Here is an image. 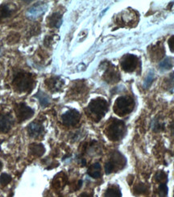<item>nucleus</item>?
<instances>
[{"mask_svg":"<svg viewBox=\"0 0 174 197\" xmlns=\"http://www.w3.org/2000/svg\"><path fill=\"white\" fill-rule=\"evenodd\" d=\"M13 85L19 92H30L34 87V79L31 74L18 73L14 78Z\"/></svg>","mask_w":174,"mask_h":197,"instance_id":"obj_1","label":"nucleus"},{"mask_svg":"<svg viewBox=\"0 0 174 197\" xmlns=\"http://www.w3.org/2000/svg\"><path fill=\"white\" fill-rule=\"evenodd\" d=\"M88 109L91 114L94 116L97 121L102 119L105 116L106 112L108 110V104L106 99L102 98H97L93 99L88 105Z\"/></svg>","mask_w":174,"mask_h":197,"instance_id":"obj_2","label":"nucleus"},{"mask_svg":"<svg viewBox=\"0 0 174 197\" xmlns=\"http://www.w3.org/2000/svg\"><path fill=\"white\" fill-rule=\"evenodd\" d=\"M134 107V101L128 96H121L116 99L114 111L119 116H125L132 112Z\"/></svg>","mask_w":174,"mask_h":197,"instance_id":"obj_3","label":"nucleus"},{"mask_svg":"<svg viewBox=\"0 0 174 197\" xmlns=\"http://www.w3.org/2000/svg\"><path fill=\"white\" fill-rule=\"evenodd\" d=\"M125 130V125L123 121L114 120V121L109 125L106 135L111 141H119L123 137Z\"/></svg>","mask_w":174,"mask_h":197,"instance_id":"obj_4","label":"nucleus"},{"mask_svg":"<svg viewBox=\"0 0 174 197\" xmlns=\"http://www.w3.org/2000/svg\"><path fill=\"white\" fill-rule=\"evenodd\" d=\"M15 112H16L19 122H23V121L28 120L34 115L33 110L31 107L27 106L24 103L16 104V107H15Z\"/></svg>","mask_w":174,"mask_h":197,"instance_id":"obj_5","label":"nucleus"},{"mask_svg":"<svg viewBox=\"0 0 174 197\" xmlns=\"http://www.w3.org/2000/svg\"><path fill=\"white\" fill-rule=\"evenodd\" d=\"M62 122L64 125H68V126H74L76 125L79 122L81 115L79 112H77L75 109L69 110L68 112H65L62 115Z\"/></svg>","mask_w":174,"mask_h":197,"instance_id":"obj_6","label":"nucleus"},{"mask_svg":"<svg viewBox=\"0 0 174 197\" xmlns=\"http://www.w3.org/2000/svg\"><path fill=\"white\" fill-rule=\"evenodd\" d=\"M138 58L133 54H128L123 58L121 61V66L126 72H133L137 67Z\"/></svg>","mask_w":174,"mask_h":197,"instance_id":"obj_7","label":"nucleus"},{"mask_svg":"<svg viewBox=\"0 0 174 197\" xmlns=\"http://www.w3.org/2000/svg\"><path fill=\"white\" fill-rule=\"evenodd\" d=\"M14 124L13 118L11 114L0 115V132L7 133L11 130Z\"/></svg>","mask_w":174,"mask_h":197,"instance_id":"obj_8","label":"nucleus"},{"mask_svg":"<svg viewBox=\"0 0 174 197\" xmlns=\"http://www.w3.org/2000/svg\"><path fill=\"white\" fill-rule=\"evenodd\" d=\"M29 136L32 137H37L44 133V127L39 122H32L28 127Z\"/></svg>","mask_w":174,"mask_h":197,"instance_id":"obj_9","label":"nucleus"},{"mask_svg":"<svg viewBox=\"0 0 174 197\" xmlns=\"http://www.w3.org/2000/svg\"><path fill=\"white\" fill-rule=\"evenodd\" d=\"M62 80L60 79V78H51L49 79H47L45 81V84L47 85L49 90L53 91H57L62 87Z\"/></svg>","mask_w":174,"mask_h":197,"instance_id":"obj_10","label":"nucleus"},{"mask_svg":"<svg viewBox=\"0 0 174 197\" xmlns=\"http://www.w3.org/2000/svg\"><path fill=\"white\" fill-rule=\"evenodd\" d=\"M104 78H105L106 81L107 83H116L118 82L119 79H120V76H119V72L115 69V68H109L107 69V71L105 73V75H104Z\"/></svg>","mask_w":174,"mask_h":197,"instance_id":"obj_11","label":"nucleus"},{"mask_svg":"<svg viewBox=\"0 0 174 197\" xmlns=\"http://www.w3.org/2000/svg\"><path fill=\"white\" fill-rule=\"evenodd\" d=\"M30 151L32 153V154H33L36 157H41L45 152V146L42 144H36V143H33V144L30 145Z\"/></svg>","mask_w":174,"mask_h":197,"instance_id":"obj_12","label":"nucleus"},{"mask_svg":"<svg viewBox=\"0 0 174 197\" xmlns=\"http://www.w3.org/2000/svg\"><path fill=\"white\" fill-rule=\"evenodd\" d=\"M61 23H62V16L61 14L57 13V12L53 13L48 19V24L50 27L59 28L61 26Z\"/></svg>","mask_w":174,"mask_h":197,"instance_id":"obj_13","label":"nucleus"},{"mask_svg":"<svg viewBox=\"0 0 174 197\" xmlns=\"http://www.w3.org/2000/svg\"><path fill=\"white\" fill-rule=\"evenodd\" d=\"M88 175L94 178H98L101 176V166L99 163H94L88 169Z\"/></svg>","mask_w":174,"mask_h":197,"instance_id":"obj_14","label":"nucleus"},{"mask_svg":"<svg viewBox=\"0 0 174 197\" xmlns=\"http://www.w3.org/2000/svg\"><path fill=\"white\" fill-rule=\"evenodd\" d=\"M174 66V58L173 57H166L164 59L163 61H161V63L159 64L160 69L162 70H169L172 69Z\"/></svg>","mask_w":174,"mask_h":197,"instance_id":"obj_15","label":"nucleus"},{"mask_svg":"<svg viewBox=\"0 0 174 197\" xmlns=\"http://www.w3.org/2000/svg\"><path fill=\"white\" fill-rule=\"evenodd\" d=\"M34 97L40 101V104L43 107H46L49 104V98L45 93H43L42 91H39V92L36 95H35Z\"/></svg>","mask_w":174,"mask_h":197,"instance_id":"obj_16","label":"nucleus"},{"mask_svg":"<svg viewBox=\"0 0 174 197\" xmlns=\"http://www.w3.org/2000/svg\"><path fill=\"white\" fill-rule=\"evenodd\" d=\"M155 180L157 183H161V184H166L168 181V177L167 175L164 171H159L155 175Z\"/></svg>","mask_w":174,"mask_h":197,"instance_id":"obj_17","label":"nucleus"},{"mask_svg":"<svg viewBox=\"0 0 174 197\" xmlns=\"http://www.w3.org/2000/svg\"><path fill=\"white\" fill-rule=\"evenodd\" d=\"M148 192V187L144 184H139L135 187V193L138 195L145 194Z\"/></svg>","mask_w":174,"mask_h":197,"instance_id":"obj_18","label":"nucleus"},{"mask_svg":"<svg viewBox=\"0 0 174 197\" xmlns=\"http://www.w3.org/2000/svg\"><path fill=\"white\" fill-rule=\"evenodd\" d=\"M104 197H122V195L119 190L115 188H110L106 192Z\"/></svg>","mask_w":174,"mask_h":197,"instance_id":"obj_19","label":"nucleus"},{"mask_svg":"<svg viewBox=\"0 0 174 197\" xmlns=\"http://www.w3.org/2000/svg\"><path fill=\"white\" fill-rule=\"evenodd\" d=\"M153 79H154V73L153 72H149L147 75V77L144 79V87L145 88H148L151 86V84L152 83Z\"/></svg>","mask_w":174,"mask_h":197,"instance_id":"obj_20","label":"nucleus"},{"mask_svg":"<svg viewBox=\"0 0 174 197\" xmlns=\"http://www.w3.org/2000/svg\"><path fill=\"white\" fill-rule=\"evenodd\" d=\"M11 181V177L9 175H7V174L3 173L0 175V184H2L3 186L7 185Z\"/></svg>","mask_w":174,"mask_h":197,"instance_id":"obj_21","label":"nucleus"},{"mask_svg":"<svg viewBox=\"0 0 174 197\" xmlns=\"http://www.w3.org/2000/svg\"><path fill=\"white\" fill-rule=\"evenodd\" d=\"M168 187H167L166 184H161V185L159 186L158 192L160 196L161 197H167L168 195Z\"/></svg>","mask_w":174,"mask_h":197,"instance_id":"obj_22","label":"nucleus"},{"mask_svg":"<svg viewBox=\"0 0 174 197\" xmlns=\"http://www.w3.org/2000/svg\"><path fill=\"white\" fill-rule=\"evenodd\" d=\"M11 15V10L7 6H3L0 8V18H7Z\"/></svg>","mask_w":174,"mask_h":197,"instance_id":"obj_23","label":"nucleus"},{"mask_svg":"<svg viewBox=\"0 0 174 197\" xmlns=\"http://www.w3.org/2000/svg\"><path fill=\"white\" fill-rule=\"evenodd\" d=\"M115 170V164L112 162H108L105 165V172L106 175L111 174Z\"/></svg>","mask_w":174,"mask_h":197,"instance_id":"obj_24","label":"nucleus"},{"mask_svg":"<svg viewBox=\"0 0 174 197\" xmlns=\"http://www.w3.org/2000/svg\"><path fill=\"white\" fill-rule=\"evenodd\" d=\"M168 45L169 46L170 51L174 53V36H172L168 40Z\"/></svg>","mask_w":174,"mask_h":197,"instance_id":"obj_25","label":"nucleus"},{"mask_svg":"<svg viewBox=\"0 0 174 197\" xmlns=\"http://www.w3.org/2000/svg\"><path fill=\"white\" fill-rule=\"evenodd\" d=\"M78 197H91L90 196V195H88L87 193H82V194H81Z\"/></svg>","mask_w":174,"mask_h":197,"instance_id":"obj_26","label":"nucleus"},{"mask_svg":"<svg viewBox=\"0 0 174 197\" xmlns=\"http://www.w3.org/2000/svg\"><path fill=\"white\" fill-rule=\"evenodd\" d=\"M82 185V180H79V181H78V185H77V189L81 188Z\"/></svg>","mask_w":174,"mask_h":197,"instance_id":"obj_27","label":"nucleus"},{"mask_svg":"<svg viewBox=\"0 0 174 197\" xmlns=\"http://www.w3.org/2000/svg\"><path fill=\"white\" fill-rule=\"evenodd\" d=\"M86 160L82 159V166H86Z\"/></svg>","mask_w":174,"mask_h":197,"instance_id":"obj_28","label":"nucleus"},{"mask_svg":"<svg viewBox=\"0 0 174 197\" xmlns=\"http://www.w3.org/2000/svg\"><path fill=\"white\" fill-rule=\"evenodd\" d=\"M3 169V163L0 162V171H1V170Z\"/></svg>","mask_w":174,"mask_h":197,"instance_id":"obj_29","label":"nucleus"}]
</instances>
